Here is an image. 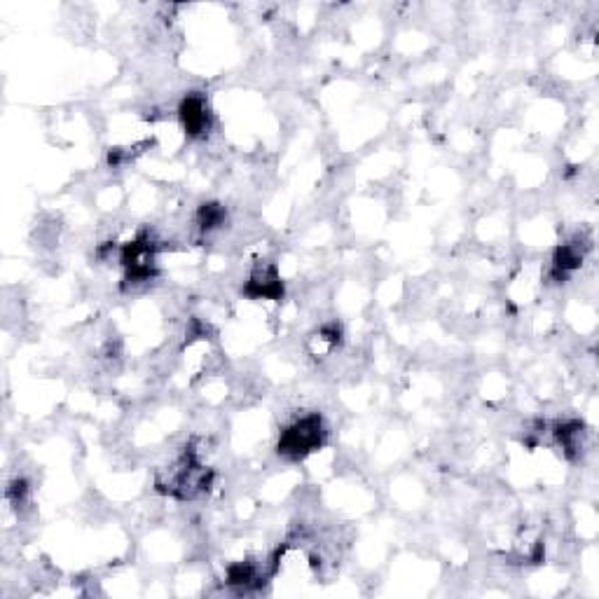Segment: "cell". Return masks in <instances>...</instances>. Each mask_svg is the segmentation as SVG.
<instances>
[{
    "label": "cell",
    "instance_id": "1",
    "mask_svg": "<svg viewBox=\"0 0 599 599\" xmlns=\"http://www.w3.org/2000/svg\"><path fill=\"white\" fill-rule=\"evenodd\" d=\"M213 485V471L197 457V450L188 447L169 468L157 475V490L178 501H195L204 497Z\"/></svg>",
    "mask_w": 599,
    "mask_h": 599
},
{
    "label": "cell",
    "instance_id": "2",
    "mask_svg": "<svg viewBox=\"0 0 599 599\" xmlns=\"http://www.w3.org/2000/svg\"><path fill=\"white\" fill-rule=\"evenodd\" d=\"M160 251L162 242L148 230H143L132 242L122 244L117 249V260H120L122 270H125V277H122L125 284H122V288L146 286L150 281H155L157 274H160V267H157Z\"/></svg>",
    "mask_w": 599,
    "mask_h": 599
},
{
    "label": "cell",
    "instance_id": "3",
    "mask_svg": "<svg viewBox=\"0 0 599 599\" xmlns=\"http://www.w3.org/2000/svg\"><path fill=\"white\" fill-rule=\"evenodd\" d=\"M326 433V424H323V417L319 412H309V415H302L284 426L277 450L288 461H302L319 450L323 440H326Z\"/></svg>",
    "mask_w": 599,
    "mask_h": 599
},
{
    "label": "cell",
    "instance_id": "4",
    "mask_svg": "<svg viewBox=\"0 0 599 599\" xmlns=\"http://www.w3.org/2000/svg\"><path fill=\"white\" fill-rule=\"evenodd\" d=\"M588 251H590V242H585V239H581V237H574V239H569V242L557 246V249L553 251V260H550L548 281H553V284H562V281H567L571 274L581 270Z\"/></svg>",
    "mask_w": 599,
    "mask_h": 599
},
{
    "label": "cell",
    "instance_id": "5",
    "mask_svg": "<svg viewBox=\"0 0 599 599\" xmlns=\"http://www.w3.org/2000/svg\"><path fill=\"white\" fill-rule=\"evenodd\" d=\"M178 120H181L183 132L188 134L190 139H202V136L209 134L213 127V113L206 96L199 92L185 96L181 106H178Z\"/></svg>",
    "mask_w": 599,
    "mask_h": 599
},
{
    "label": "cell",
    "instance_id": "6",
    "mask_svg": "<svg viewBox=\"0 0 599 599\" xmlns=\"http://www.w3.org/2000/svg\"><path fill=\"white\" fill-rule=\"evenodd\" d=\"M242 293L249 300H284V281L274 263H260L246 279Z\"/></svg>",
    "mask_w": 599,
    "mask_h": 599
},
{
    "label": "cell",
    "instance_id": "7",
    "mask_svg": "<svg viewBox=\"0 0 599 599\" xmlns=\"http://www.w3.org/2000/svg\"><path fill=\"white\" fill-rule=\"evenodd\" d=\"M553 438L555 443L562 447L564 457L576 461L581 459V454L585 452V438H588V431H585L583 422L569 419V422H560L553 426Z\"/></svg>",
    "mask_w": 599,
    "mask_h": 599
},
{
    "label": "cell",
    "instance_id": "8",
    "mask_svg": "<svg viewBox=\"0 0 599 599\" xmlns=\"http://www.w3.org/2000/svg\"><path fill=\"white\" fill-rule=\"evenodd\" d=\"M227 223V209L218 202H204L195 213V227L199 234H211Z\"/></svg>",
    "mask_w": 599,
    "mask_h": 599
}]
</instances>
